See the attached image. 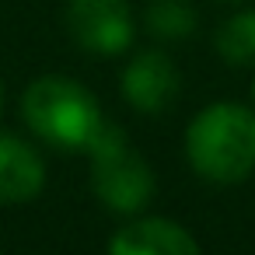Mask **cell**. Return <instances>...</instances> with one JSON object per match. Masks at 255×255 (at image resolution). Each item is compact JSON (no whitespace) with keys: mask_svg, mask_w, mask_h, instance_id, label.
Listing matches in <instances>:
<instances>
[{"mask_svg":"<svg viewBox=\"0 0 255 255\" xmlns=\"http://www.w3.org/2000/svg\"><path fill=\"white\" fill-rule=\"evenodd\" d=\"M189 164L217 185H234L255 171V112L234 102L203 109L185 129Z\"/></svg>","mask_w":255,"mask_h":255,"instance_id":"1","label":"cell"},{"mask_svg":"<svg viewBox=\"0 0 255 255\" xmlns=\"http://www.w3.org/2000/svg\"><path fill=\"white\" fill-rule=\"evenodd\" d=\"M25 123L60 150H88L109 123L95 95L70 77H39L21 95Z\"/></svg>","mask_w":255,"mask_h":255,"instance_id":"2","label":"cell"},{"mask_svg":"<svg viewBox=\"0 0 255 255\" xmlns=\"http://www.w3.org/2000/svg\"><path fill=\"white\" fill-rule=\"evenodd\" d=\"M91 154V185L95 196L116 213H136L154 196V171L150 164L126 143V133L112 123L98 129L88 147Z\"/></svg>","mask_w":255,"mask_h":255,"instance_id":"3","label":"cell"},{"mask_svg":"<svg viewBox=\"0 0 255 255\" xmlns=\"http://www.w3.org/2000/svg\"><path fill=\"white\" fill-rule=\"evenodd\" d=\"M67 28L74 42L95 56H119L133 46L136 21L126 0H70Z\"/></svg>","mask_w":255,"mask_h":255,"instance_id":"4","label":"cell"},{"mask_svg":"<svg viewBox=\"0 0 255 255\" xmlns=\"http://www.w3.org/2000/svg\"><path fill=\"white\" fill-rule=\"evenodd\" d=\"M182 81H178V70L175 63L157 53V49H147V53H136L129 60V67L123 70V95L133 109L140 112H161L175 102Z\"/></svg>","mask_w":255,"mask_h":255,"instance_id":"5","label":"cell"},{"mask_svg":"<svg viewBox=\"0 0 255 255\" xmlns=\"http://www.w3.org/2000/svg\"><path fill=\"white\" fill-rule=\"evenodd\" d=\"M109 255H203V252L182 224L164 217H140L112 238Z\"/></svg>","mask_w":255,"mask_h":255,"instance_id":"6","label":"cell"},{"mask_svg":"<svg viewBox=\"0 0 255 255\" xmlns=\"http://www.w3.org/2000/svg\"><path fill=\"white\" fill-rule=\"evenodd\" d=\"M46 185V164L32 143L14 133H0V203H28Z\"/></svg>","mask_w":255,"mask_h":255,"instance_id":"7","label":"cell"},{"mask_svg":"<svg viewBox=\"0 0 255 255\" xmlns=\"http://www.w3.org/2000/svg\"><path fill=\"white\" fill-rule=\"evenodd\" d=\"M217 53L234 67L255 63V11H238L217 28Z\"/></svg>","mask_w":255,"mask_h":255,"instance_id":"8","label":"cell"},{"mask_svg":"<svg viewBox=\"0 0 255 255\" xmlns=\"http://www.w3.org/2000/svg\"><path fill=\"white\" fill-rule=\"evenodd\" d=\"M147 28L157 39H185L196 28V11L185 0H154L147 7Z\"/></svg>","mask_w":255,"mask_h":255,"instance_id":"9","label":"cell"},{"mask_svg":"<svg viewBox=\"0 0 255 255\" xmlns=\"http://www.w3.org/2000/svg\"><path fill=\"white\" fill-rule=\"evenodd\" d=\"M224 4H248V0H224Z\"/></svg>","mask_w":255,"mask_h":255,"instance_id":"10","label":"cell"},{"mask_svg":"<svg viewBox=\"0 0 255 255\" xmlns=\"http://www.w3.org/2000/svg\"><path fill=\"white\" fill-rule=\"evenodd\" d=\"M0 105H4V84H0Z\"/></svg>","mask_w":255,"mask_h":255,"instance_id":"11","label":"cell"},{"mask_svg":"<svg viewBox=\"0 0 255 255\" xmlns=\"http://www.w3.org/2000/svg\"><path fill=\"white\" fill-rule=\"evenodd\" d=\"M252 102H255V81H252Z\"/></svg>","mask_w":255,"mask_h":255,"instance_id":"12","label":"cell"}]
</instances>
